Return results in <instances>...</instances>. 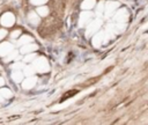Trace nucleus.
<instances>
[{"label":"nucleus","instance_id":"nucleus-1","mask_svg":"<svg viewBox=\"0 0 148 125\" xmlns=\"http://www.w3.org/2000/svg\"><path fill=\"white\" fill-rule=\"evenodd\" d=\"M13 22H14V16H13L12 14H9V13L5 14V15L2 16V19H1V23H2L5 27H10V25L13 24Z\"/></svg>","mask_w":148,"mask_h":125},{"label":"nucleus","instance_id":"nucleus-2","mask_svg":"<svg viewBox=\"0 0 148 125\" xmlns=\"http://www.w3.org/2000/svg\"><path fill=\"white\" fill-rule=\"evenodd\" d=\"M10 50H12V46L9 45V43H3V44L0 45V54H1V56L7 54Z\"/></svg>","mask_w":148,"mask_h":125},{"label":"nucleus","instance_id":"nucleus-3","mask_svg":"<svg viewBox=\"0 0 148 125\" xmlns=\"http://www.w3.org/2000/svg\"><path fill=\"white\" fill-rule=\"evenodd\" d=\"M28 19H29V22H31L32 24H37L39 22V17H38V15L36 13H30Z\"/></svg>","mask_w":148,"mask_h":125},{"label":"nucleus","instance_id":"nucleus-4","mask_svg":"<svg viewBox=\"0 0 148 125\" xmlns=\"http://www.w3.org/2000/svg\"><path fill=\"white\" fill-rule=\"evenodd\" d=\"M94 5H95V0H86V1L82 3V8L89 9V8L94 7Z\"/></svg>","mask_w":148,"mask_h":125},{"label":"nucleus","instance_id":"nucleus-5","mask_svg":"<svg viewBox=\"0 0 148 125\" xmlns=\"http://www.w3.org/2000/svg\"><path fill=\"white\" fill-rule=\"evenodd\" d=\"M13 79L16 81V82H20L21 80H22V73H18V71H15V72H13Z\"/></svg>","mask_w":148,"mask_h":125},{"label":"nucleus","instance_id":"nucleus-6","mask_svg":"<svg viewBox=\"0 0 148 125\" xmlns=\"http://www.w3.org/2000/svg\"><path fill=\"white\" fill-rule=\"evenodd\" d=\"M24 45H25V46H23V47H22V50H21L23 53L29 52V51H31V50L36 49V46H35V45H28V43H27V44H24Z\"/></svg>","mask_w":148,"mask_h":125},{"label":"nucleus","instance_id":"nucleus-7","mask_svg":"<svg viewBox=\"0 0 148 125\" xmlns=\"http://www.w3.org/2000/svg\"><path fill=\"white\" fill-rule=\"evenodd\" d=\"M37 13H38L40 16H44V15L47 14V8H46V7H39V8L37 9Z\"/></svg>","mask_w":148,"mask_h":125},{"label":"nucleus","instance_id":"nucleus-8","mask_svg":"<svg viewBox=\"0 0 148 125\" xmlns=\"http://www.w3.org/2000/svg\"><path fill=\"white\" fill-rule=\"evenodd\" d=\"M29 41H31V38H30V37H28V36H23V37L18 41V43H20L21 45H24V44H27L25 42H29Z\"/></svg>","mask_w":148,"mask_h":125},{"label":"nucleus","instance_id":"nucleus-9","mask_svg":"<svg viewBox=\"0 0 148 125\" xmlns=\"http://www.w3.org/2000/svg\"><path fill=\"white\" fill-rule=\"evenodd\" d=\"M24 71H25V72H24V74H25V75H31V74H34V73H35L32 67H25V68H24Z\"/></svg>","mask_w":148,"mask_h":125},{"label":"nucleus","instance_id":"nucleus-10","mask_svg":"<svg viewBox=\"0 0 148 125\" xmlns=\"http://www.w3.org/2000/svg\"><path fill=\"white\" fill-rule=\"evenodd\" d=\"M0 93H1V95L6 96V97H10V96H12V93H10L8 89H2Z\"/></svg>","mask_w":148,"mask_h":125},{"label":"nucleus","instance_id":"nucleus-11","mask_svg":"<svg viewBox=\"0 0 148 125\" xmlns=\"http://www.w3.org/2000/svg\"><path fill=\"white\" fill-rule=\"evenodd\" d=\"M34 84H35V79L32 80V82H29V83H28V82H24V83H23V87H24V88H31Z\"/></svg>","mask_w":148,"mask_h":125},{"label":"nucleus","instance_id":"nucleus-12","mask_svg":"<svg viewBox=\"0 0 148 125\" xmlns=\"http://www.w3.org/2000/svg\"><path fill=\"white\" fill-rule=\"evenodd\" d=\"M20 35V30H16V31H14L13 34H12V37H14V38H16L17 36Z\"/></svg>","mask_w":148,"mask_h":125},{"label":"nucleus","instance_id":"nucleus-13","mask_svg":"<svg viewBox=\"0 0 148 125\" xmlns=\"http://www.w3.org/2000/svg\"><path fill=\"white\" fill-rule=\"evenodd\" d=\"M5 35H6V31H5V30H0V39H1V38H3V37H5Z\"/></svg>","mask_w":148,"mask_h":125},{"label":"nucleus","instance_id":"nucleus-14","mask_svg":"<svg viewBox=\"0 0 148 125\" xmlns=\"http://www.w3.org/2000/svg\"><path fill=\"white\" fill-rule=\"evenodd\" d=\"M34 57H35V54H31V56H29V57H25V61H29V60L34 59Z\"/></svg>","mask_w":148,"mask_h":125},{"label":"nucleus","instance_id":"nucleus-15","mask_svg":"<svg viewBox=\"0 0 148 125\" xmlns=\"http://www.w3.org/2000/svg\"><path fill=\"white\" fill-rule=\"evenodd\" d=\"M3 83H5V81H3V79H2V78H0V86H2Z\"/></svg>","mask_w":148,"mask_h":125}]
</instances>
